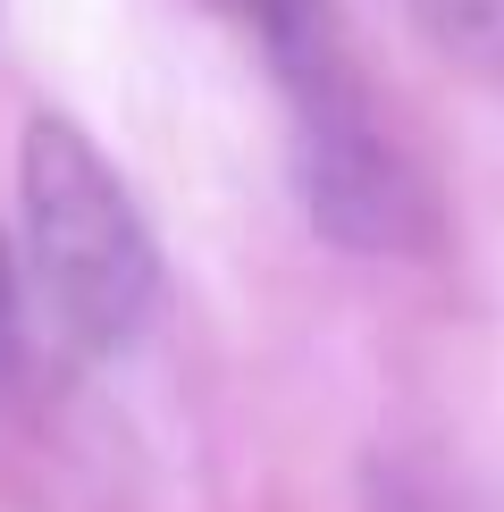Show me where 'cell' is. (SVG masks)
Instances as JSON below:
<instances>
[{
  "instance_id": "6da1fadb",
  "label": "cell",
  "mask_w": 504,
  "mask_h": 512,
  "mask_svg": "<svg viewBox=\"0 0 504 512\" xmlns=\"http://www.w3.org/2000/svg\"><path fill=\"white\" fill-rule=\"evenodd\" d=\"M17 219H26V269L51 311L59 345L84 361H110L143 336L160 294V252L135 194L93 152L76 118H26L17 143Z\"/></svg>"
},
{
  "instance_id": "7a4b0ae2",
  "label": "cell",
  "mask_w": 504,
  "mask_h": 512,
  "mask_svg": "<svg viewBox=\"0 0 504 512\" xmlns=\"http://www.w3.org/2000/svg\"><path fill=\"white\" fill-rule=\"evenodd\" d=\"M404 9L454 68H471L488 93H504V0H404Z\"/></svg>"
},
{
  "instance_id": "3957f363",
  "label": "cell",
  "mask_w": 504,
  "mask_h": 512,
  "mask_svg": "<svg viewBox=\"0 0 504 512\" xmlns=\"http://www.w3.org/2000/svg\"><path fill=\"white\" fill-rule=\"evenodd\" d=\"M17 370V269H9V244H0V378Z\"/></svg>"
}]
</instances>
